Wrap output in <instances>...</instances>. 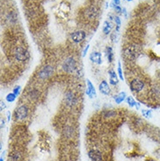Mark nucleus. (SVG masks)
<instances>
[{"label": "nucleus", "mask_w": 160, "mask_h": 161, "mask_svg": "<svg viewBox=\"0 0 160 161\" xmlns=\"http://www.w3.org/2000/svg\"><path fill=\"white\" fill-rule=\"evenodd\" d=\"M14 57L18 61H26L29 59L30 54L23 46H18L14 51Z\"/></svg>", "instance_id": "1"}, {"label": "nucleus", "mask_w": 160, "mask_h": 161, "mask_svg": "<svg viewBox=\"0 0 160 161\" xmlns=\"http://www.w3.org/2000/svg\"><path fill=\"white\" fill-rule=\"evenodd\" d=\"M28 107L26 105H20L18 106V108L16 109L14 116H15V120L17 121H23L25 120L28 116Z\"/></svg>", "instance_id": "2"}, {"label": "nucleus", "mask_w": 160, "mask_h": 161, "mask_svg": "<svg viewBox=\"0 0 160 161\" xmlns=\"http://www.w3.org/2000/svg\"><path fill=\"white\" fill-rule=\"evenodd\" d=\"M62 69L64 70L66 73H73L76 69V62L75 60L73 59V57H68L64 60L63 64H62Z\"/></svg>", "instance_id": "3"}, {"label": "nucleus", "mask_w": 160, "mask_h": 161, "mask_svg": "<svg viewBox=\"0 0 160 161\" xmlns=\"http://www.w3.org/2000/svg\"><path fill=\"white\" fill-rule=\"evenodd\" d=\"M129 88H130V90L133 93H137H137L142 92L143 90L144 89L145 83H144V82H143L142 80L134 79L129 83Z\"/></svg>", "instance_id": "4"}, {"label": "nucleus", "mask_w": 160, "mask_h": 161, "mask_svg": "<svg viewBox=\"0 0 160 161\" xmlns=\"http://www.w3.org/2000/svg\"><path fill=\"white\" fill-rule=\"evenodd\" d=\"M54 71V69L53 66H50V65L45 66L38 73V77L40 80H46L53 74Z\"/></svg>", "instance_id": "5"}, {"label": "nucleus", "mask_w": 160, "mask_h": 161, "mask_svg": "<svg viewBox=\"0 0 160 161\" xmlns=\"http://www.w3.org/2000/svg\"><path fill=\"white\" fill-rule=\"evenodd\" d=\"M124 55L127 60H134L137 58V52L134 46H129V47H126L124 49Z\"/></svg>", "instance_id": "6"}, {"label": "nucleus", "mask_w": 160, "mask_h": 161, "mask_svg": "<svg viewBox=\"0 0 160 161\" xmlns=\"http://www.w3.org/2000/svg\"><path fill=\"white\" fill-rule=\"evenodd\" d=\"M70 37H71V40L74 43L78 44V43L82 42L85 40V38H86V32H84V31H76V32H73V33H71Z\"/></svg>", "instance_id": "7"}, {"label": "nucleus", "mask_w": 160, "mask_h": 161, "mask_svg": "<svg viewBox=\"0 0 160 161\" xmlns=\"http://www.w3.org/2000/svg\"><path fill=\"white\" fill-rule=\"evenodd\" d=\"M65 101H66V104L68 107H73L76 104L77 98L73 92L69 91V92L66 93V95H65Z\"/></svg>", "instance_id": "8"}, {"label": "nucleus", "mask_w": 160, "mask_h": 161, "mask_svg": "<svg viewBox=\"0 0 160 161\" xmlns=\"http://www.w3.org/2000/svg\"><path fill=\"white\" fill-rule=\"evenodd\" d=\"M88 158L92 161H101L102 160V154L99 150H90L87 152Z\"/></svg>", "instance_id": "9"}, {"label": "nucleus", "mask_w": 160, "mask_h": 161, "mask_svg": "<svg viewBox=\"0 0 160 161\" xmlns=\"http://www.w3.org/2000/svg\"><path fill=\"white\" fill-rule=\"evenodd\" d=\"M22 158V152L17 150H14L9 154V161H21Z\"/></svg>", "instance_id": "10"}, {"label": "nucleus", "mask_w": 160, "mask_h": 161, "mask_svg": "<svg viewBox=\"0 0 160 161\" xmlns=\"http://www.w3.org/2000/svg\"><path fill=\"white\" fill-rule=\"evenodd\" d=\"M99 90H100V92H101L102 95H104V96H109V95H110V88L106 81H102V82L100 83V85H99Z\"/></svg>", "instance_id": "11"}, {"label": "nucleus", "mask_w": 160, "mask_h": 161, "mask_svg": "<svg viewBox=\"0 0 160 161\" xmlns=\"http://www.w3.org/2000/svg\"><path fill=\"white\" fill-rule=\"evenodd\" d=\"M89 59L92 62L96 63L97 65L101 64V54L99 52H93L89 56Z\"/></svg>", "instance_id": "12"}, {"label": "nucleus", "mask_w": 160, "mask_h": 161, "mask_svg": "<svg viewBox=\"0 0 160 161\" xmlns=\"http://www.w3.org/2000/svg\"><path fill=\"white\" fill-rule=\"evenodd\" d=\"M87 89L86 91V94H87L88 97L90 98H93L94 97L96 96V88L94 87V85L92 84V83L87 79Z\"/></svg>", "instance_id": "13"}, {"label": "nucleus", "mask_w": 160, "mask_h": 161, "mask_svg": "<svg viewBox=\"0 0 160 161\" xmlns=\"http://www.w3.org/2000/svg\"><path fill=\"white\" fill-rule=\"evenodd\" d=\"M109 74H110V83L111 85H116L117 83H118V76H117V74H115V72L113 69H110L109 70Z\"/></svg>", "instance_id": "14"}, {"label": "nucleus", "mask_w": 160, "mask_h": 161, "mask_svg": "<svg viewBox=\"0 0 160 161\" xmlns=\"http://www.w3.org/2000/svg\"><path fill=\"white\" fill-rule=\"evenodd\" d=\"M86 16L88 19H95L97 16V10L95 7H89L86 11Z\"/></svg>", "instance_id": "15"}, {"label": "nucleus", "mask_w": 160, "mask_h": 161, "mask_svg": "<svg viewBox=\"0 0 160 161\" xmlns=\"http://www.w3.org/2000/svg\"><path fill=\"white\" fill-rule=\"evenodd\" d=\"M106 56H107V59L109 60V62H112L113 60H114V53H113V50L110 46H107L106 47Z\"/></svg>", "instance_id": "16"}, {"label": "nucleus", "mask_w": 160, "mask_h": 161, "mask_svg": "<svg viewBox=\"0 0 160 161\" xmlns=\"http://www.w3.org/2000/svg\"><path fill=\"white\" fill-rule=\"evenodd\" d=\"M126 99V93L121 92L119 95L115 97V101L116 103H121L122 102H124Z\"/></svg>", "instance_id": "17"}, {"label": "nucleus", "mask_w": 160, "mask_h": 161, "mask_svg": "<svg viewBox=\"0 0 160 161\" xmlns=\"http://www.w3.org/2000/svg\"><path fill=\"white\" fill-rule=\"evenodd\" d=\"M7 19H8V20H9L11 23H15L17 21V19H18V15L16 14L15 12H12L9 13Z\"/></svg>", "instance_id": "18"}, {"label": "nucleus", "mask_w": 160, "mask_h": 161, "mask_svg": "<svg viewBox=\"0 0 160 161\" xmlns=\"http://www.w3.org/2000/svg\"><path fill=\"white\" fill-rule=\"evenodd\" d=\"M111 25H110V22H108V21H105L104 22V26H103V32L105 33V34H109L111 31Z\"/></svg>", "instance_id": "19"}, {"label": "nucleus", "mask_w": 160, "mask_h": 161, "mask_svg": "<svg viewBox=\"0 0 160 161\" xmlns=\"http://www.w3.org/2000/svg\"><path fill=\"white\" fill-rule=\"evenodd\" d=\"M16 97H17V96L12 92V93H9V94L6 96L5 99H6V101L8 102H13L16 100Z\"/></svg>", "instance_id": "20"}, {"label": "nucleus", "mask_w": 160, "mask_h": 161, "mask_svg": "<svg viewBox=\"0 0 160 161\" xmlns=\"http://www.w3.org/2000/svg\"><path fill=\"white\" fill-rule=\"evenodd\" d=\"M126 101H127V103H128L129 107H134V106H136V103H137V102L134 100V98L132 97H127Z\"/></svg>", "instance_id": "21"}, {"label": "nucleus", "mask_w": 160, "mask_h": 161, "mask_svg": "<svg viewBox=\"0 0 160 161\" xmlns=\"http://www.w3.org/2000/svg\"><path fill=\"white\" fill-rule=\"evenodd\" d=\"M117 71H118L119 78L121 79L122 81H124V74H123V70H122V67H121V62H118V69H117Z\"/></svg>", "instance_id": "22"}, {"label": "nucleus", "mask_w": 160, "mask_h": 161, "mask_svg": "<svg viewBox=\"0 0 160 161\" xmlns=\"http://www.w3.org/2000/svg\"><path fill=\"white\" fill-rule=\"evenodd\" d=\"M142 114L144 117H147V118L151 117V115H152L151 114V111H150V110H143Z\"/></svg>", "instance_id": "23"}, {"label": "nucleus", "mask_w": 160, "mask_h": 161, "mask_svg": "<svg viewBox=\"0 0 160 161\" xmlns=\"http://www.w3.org/2000/svg\"><path fill=\"white\" fill-rule=\"evenodd\" d=\"M30 97L32 98V99H37V98L39 97V91L36 90V89L32 90V91L30 92Z\"/></svg>", "instance_id": "24"}, {"label": "nucleus", "mask_w": 160, "mask_h": 161, "mask_svg": "<svg viewBox=\"0 0 160 161\" xmlns=\"http://www.w3.org/2000/svg\"><path fill=\"white\" fill-rule=\"evenodd\" d=\"M152 95L156 97H160V87H154L152 88Z\"/></svg>", "instance_id": "25"}, {"label": "nucleus", "mask_w": 160, "mask_h": 161, "mask_svg": "<svg viewBox=\"0 0 160 161\" xmlns=\"http://www.w3.org/2000/svg\"><path fill=\"white\" fill-rule=\"evenodd\" d=\"M115 116V111H108L104 112V116L105 117H111Z\"/></svg>", "instance_id": "26"}, {"label": "nucleus", "mask_w": 160, "mask_h": 161, "mask_svg": "<svg viewBox=\"0 0 160 161\" xmlns=\"http://www.w3.org/2000/svg\"><path fill=\"white\" fill-rule=\"evenodd\" d=\"M115 24H116V31H118L119 30V26H121V20H120V18L119 17H117V16H115Z\"/></svg>", "instance_id": "27"}, {"label": "nucleus", "mask_w": 160, "mask_h": 161, "mask_svg": "<svg viewBox=\"0 0 160 161\" xmlns=\"http://www.w3.org/2000/svg\"><path fill=\"white\" fill-rule=\"evenodd\" d=\"M20 90H21V87L20 86H17V87H15L14 88V89H13V93L18 97V95L20 94Z\"/></svg>", "instance_id": "28"}, {"label": "nucleus", "mask_w": 160, "mask_h": 161, "mask_svg": "<svg viewBox=\"0 0 160 161\" xmlns=\"http://www.w3.org/2000/svg\"><path fill=\"white\" fill-rule=\"evenodd\" d=\"M113 7L115 8V12H122V8H121L120 6H118V5H113Z\"/></svg>", "instance_id": "29"}, {"label": "nucleus", "mask_w": 160, "mask_h": 161, "mask_svg": "<svg viewBox=\"0 0 160 161\" xmlns=\"http://www.w3.org/2000/svg\"><path fill=\"white\" fill-rule=\"evenodd\" d=\"M88 49H89V45H87V46L85 47V49L83 50L82 57H85V56H86V54H87V51H88Z\"/></svg>", "instance_id": "30"}, {"label": "nucleus", "mask_w": 160, "mask_h": 161, "mask_svg": "<svg viewBox=\"0 0 160 161\" xmlns=\"http://www.w3.org/2000/svg\"><path fill=\"white\" fill-rule=\"evenodd\" d=\"M5 107H6V106H5V102H3V101L1 102V105H0V108H1V111H3V110H5Z\"/></svg>", "instance_id": "31"}, {"label": "nucleus", "mask_w": 160, "mask_h": 161, "mask_svg": "<svg viewBox=\"0 0 160 161\" xmlns=\"http://www.w3.org/2000/svg\"><path fill=\"white\" fill-rule=\"evenodd\" d=\"M114 4L115 5H118L120 4V0H114Z\"/></svg>", "instance_id": "32"}, {"label": "nucleus", "mask_w": 160, "mask_h": 161, "mask_svg": "<svg viewBox=\"0 0 160 161\" xmlns=\"http://www.w3.org/2000/svg\"><path fill=\"white\" fill-rule=\"evenodd\" d=\"M7 117H8V121H10V118H11V113L10 112H7Z\"/></svg>", "instance_id": "33"}, {"label": "nucleus", "mask_w": 160, "mask_h": 161, "mask_svg": "<svg viewBox=\"0 0 160 161\" xmlns=\"http://www.w3.org/2000/svg\"><path fill=\"white\" fill-rule=\"evenodd\" d=\"M1 123H2V124H1V128H3V127H4V125H5V122L2 120V121H1Z\"/></svg>", "instance_id": "34"}, {"label": "nucleus", "mask_w": 160, "mask_h": 161, "mask_svg": "<svg viewBox=\"0 0 160 161\" xmlns=\"http://www.w3.org/2000/svg\"><path fill=\"white\" fill-rule=\"evenodd\" d=\"M0 161H4V159H3V156L1 157V159H0Z\"/></svg>", "instance_id": "35"}, {"label": "nucleus", "mask_w": 160, "mask_h": 161, "mask_svg": "<svg viewBox=\"0 0 160 161\" xmlns=\"http://www.w3.org/2000/svg\"><path fill=\"white\" fill-rule=\"evenodd\" d=\"M127 1H132V0H127Z\"/></svg>", "instance_id": "36"}, {"label": "nucleus", "mask_w": 160, "mask_h": 161, "mask_svg": "<svg viewBox=\"0 0 160 161\" xmlns=\"http://www.w3.org/2000/svg\"><path fill=\"white\" fill-rule=\"evenodd\" d=\"M68 161H71V160H68Z\"/></svg>", "instance_id": "37"}]
</instances>
